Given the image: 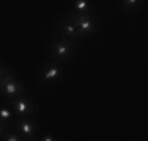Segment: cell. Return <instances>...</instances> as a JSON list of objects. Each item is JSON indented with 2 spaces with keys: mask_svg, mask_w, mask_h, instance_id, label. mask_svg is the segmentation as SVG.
<instances>
[{
  "mask_svg": "<svg viewBox=\"0 0 148 141\" xmlns=\"http://www.w3.org/2000/svg\"><path fill=\"white\" fill-rule=\"evenodd\" d=\"M58 31H60V36H63V38H68V39H73V41L77 39V31H76V27H74V22L69 14H66L62 19V22L58 25Z\"/></svg>",
  "mask_w": 148,
  "mask_h": 141,
  "instance_id": "52a82bcc",
  "label": "cell"
},
{
  "mask_svg": "<svg viewBox=\"0 0 148 141\" xmlns=\"http://www.w3.org/2000/svg\"><path fill=\"white\" fill-rule=\"evenodd\" d=\"M13 124H14V129L21 133V136H22L24 140H27V141L36 140L38 130H36V125H35V121H33V119H30V116L14 119Z\"/></svg>",
  "mask_w": 148,
  "mask_h": 141,
  "instance_id": "5b68a950",
  "label": "cell"
},
{
  "mask_svg": "<svg viewBox=\"0 0 148 141\" xmlns=\"http://www.w3.org/2000/svg\"><path fill=\"white\" fill-rule=\"evenodd\" d=\"M74 27L77 31V39H84V38H88L90 35H93L95 28H96V22H95V17L90 11L88 13H69Z\"/></svg>",
  "mask_w": 148,
  "mask_h": 141,
  "instance_id": "7a4b0ae2",
  "label": "cell"
},
{
  "mask_svg": "<svg viewBox=\"0 0 148 141\" xmlns=\"http://www.w3.org/2000/svg\"><path fill=\"white\" fill-rule=\"evenodd\" d=\"M25 93L24 86L14 75H6L0 82V96H5V100H13V99L22 96Z\"/></svg>",
  "mask_w": 148,
  "mask_h": 141,
  "instance_id": "3957f363",
  "label": "cell"
},
{
  "mask_svg": "<svg viewBox=\"0 0 148 141\" xmlns=\"http://www.w3.org/2000/svg\"><path fill=\"white\" fill-rule=\"evenodd\" d=\"M21 140H24L22 136H21V133L17 132V130H16V132H13L11 127H10V129L2 135V138H0V141H21Z\"/></svg>",
  "mask_w": 148,
  "mask_h": 141,
  "instance_id": "30bf717a",
  "label": "cell"
},
{
  "mask_svg": "<svg viewBox=\"0 0 148 141\" xmlns=\"http://www.w3.org/2000/svg\"><path fill=\"white\" fill-rule=\"evenodd\" d=\"M10 127H11V125H8V124H5V122L0 121V138H2V135H3V133H5L8 129H10Z\"/></svg>",
  "mask_w": 148,
  "mask_h": 141,
  "instance_id": "4fadbf2b",
  "label": "cell"
},
{
  "mask_svg": "<svg viewBox=\"0 0 148 141\" xmlns=\"http://www.w3.org/2000/svg\"><path fill=\"white\" fill-rule=\"evenodd\" d=\"M36 140H40V141H55L57 138H55V136H52V135H49V133H46V135H43L41 138H36Z\"/></svg>",
  "mask_w": 148,
  "mask_h": 141,
  "instance_id": "5bb4252c",
  "label": "cell"
},
{
  "mask_svg": "<svg viewBox=\"0 0 148 141\" xmlns=\"http://www.w3.org/2000/svg\"><path fill=\"white\" fill-rule=\"evenodd\" d=\"M139 5H140V0H121V6H123V9H126V11L136 9Z\"/></svg>",
  "mask_w": 148,
  "mask_h": 141,
  "instance_id": "8fae6325",
  "label": "cell"
},
{
  "mask_svg": "<svg viewBox=\"0 0 148 141\" xmlns=\"http://www.w3.org/2000/svg\"><path fill=\"white\" fill-rule=\"evenodd\" d=\"M11 74H13L11 69H8L6 66H3L2 63H0V82H2V80L5 79L6 75H11Z\"/></svg>",
  "mask_w": 148,
  "mask_h": 141,
  "instance_id": "7c38bea8",
  "label": "cell"
},
{
  "mask_svg": "<svg viewBox=\"0 0 148 141\" xmlns=\"http://www.w3.org/2000/svg\"><path fill=\"white\" fill-rule=\"evenodd\" d=\"M60 75H62V63L52 60L51 63H46L44 64V69L40 75V83L41 85L51 83V82H54V80H57Z\"/></svg>",
  "mask_w": 148,
  "mask_h": 141,
  "instance_id": "8992f818",
  "label": "cell"
},
{
  "mask_svg": "<svg viewBox=\"0 0 148 141\" xmlns=\"http://www.w3.org/2000/svg\"><path fill=\"white\" fill-rule=\"evenodd\" d=\"M11 119H13V108H11V105L6 102V105H2V107H0V121L8 124V125H11Z\"/></svg>",
  "mask_w": 148,
  "mask_h": 141,
  "instance_id": "ba28073f",
  "label": "cell"
},
{
  "mask_svg": "<svg viewBox=\"0 0 148 141\" xmlns=\"http://www.w3.org/2000/svg\"><path fill=\"white\" fill-rule=\"evenodd\" d=\"M13 108V113H16L19 118H27V116H32L35 113V104L30 97H27L25 94L13 99V100H6Z\"/></svg>",
  "mask_w": 148,
  "mask_h": 141,
  "instance_id": "277c9868",
  "label": "cell"
},
{
  "mask_svg": "<svg viewBox=\"0 0 148 141\" xmlns=\"http://www.w3.org/2000/svg\"><path fill=\"white\" fill-rule=\"evenodd\" d=\"M49 50H51V55H52V58H54L55 61L65 63L73 56L74 41L68 39V38H63V36L54 38L52 42H51V45H49Z\"/></svg>",
  "mask_w": 148,
  "mask_h": 141,
  "instance_id": "6da1fadb",
  "label": "cell"
},
{
  "mask_svg": "<svg viewBox=\"0 0 148 141\" xmlns=\"http://www.w3.org/2000/svg\"><path fill=\"white\" fill-rule=\"evenodd\" d=\"M90 11V0H74L71 13H88Z\"/></svg>",
  "mask_w": 148,
  "mask_h": 141,
  "instance_id": "9c48e42d",
  "label": "cell"
}]
</instances>
